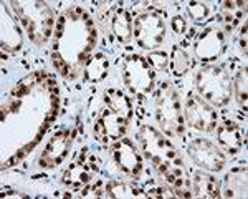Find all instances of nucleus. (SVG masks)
Returning <instances> with one entry per match:
<instances>
[{"instance_id": "nucleus-19", "label": "nucleus", "mask_w": 248, "mask_h": 199, "mask_svg": "<svg viewBox=\"0 0 248 199\" xmlns=\"http://www.w3.org/2000/svg\"><path fill=\"white\" fill-rule=\"evenodd\" d=\"M63 181L68 182V184H73V186H81V184H86V182L90 181V176H88L85 166L79 163V165L71 166V168L66 171Z\"/></svg>"}, {"instance_id": "nucleus-17", "label": "nucleus", "mask_w": 248, "mask_h": 199, "mask_svg": "<svg viewBox=\"0 0 248 199\" xmlns=\"http://www.w3.org/2000/svg\"><path fill=\"white\" fill-rule=\"evenodd\" d=\"M108 196L111 198H139L142 196L141 189H138L131 182L114 181L108 184Z\"/></svg>"}, {"instance_id": "nucleus-14", "label": "nucleus", "mask_w": 248, "mask_h": 199, "mask_svg": "<svg viewBox=\"0 0 248 199\" xmlns=\"http://www.w3.org/2000/svg\"><path fill=\"white\" fill-rule=\"evenodd\" d=\"M113 30L114 35L119 38V42H127L131 37V32H133V22L131 17L124 9H118V12L113 17Z\"/></svg>"}, {"instance_id": "nucleus-22", "label": "nucleus", "mask_w": 248, "mask_h": 199, "mask_svg": "<svg viewBox=\"0 0 248 199\" xmlns=\"http://www.w3.org/2000/svg\"><path fill=\"white\" fill-rule=\"evenodd\" d=\"M189 14H190V17L195 20V22H202V20L207 17L209 10H207L205 3L192 2V3H189Z\"/></svg>"}, {"instance_id": "nucleus-13", "label": "nucleus", "mask_w": 248, "mask_h": 199, "mask_svg": "<svg viewBox=\"0 0 248 199\" xmlns=\"http://www.w3.org/2000/svg\"><path fill=\"white\" fill-rule=\"evenodd\" d=\"M227 198H247V168L233 169L227 176Z\"/></svg>"}, {"instance_id": "nucleus-5", "label": "nucleus", "mask_w": 248, "mask_h": 199, "mask_svg": "<svg viewBox=\"0 0 248 199\" xmlns=\"http://www.w3.org/2000/svg\"><path fill=\"white\" fill-rule=\"evenodd\" d=\"M136 29V38H138V43L142 47V49H155V47H161V43L164 42V37H166V27H164V22L159 15L155 14H142L136 18L134 23Z\"/></svg>"}, {"instance_id": "nucleus-9", "label": "nucleus", "mask_w": 248, "mask_h": 199, "mask_svg": "<svg viewBox=\"0 0 248 199\" xmlns=\"http://www.w3.org/2000/svg\"><path fill=\"white\" fill-rule=\"evenodd\" d=\"M186 113L187 121L197 130L212 131L217 125V113L201 98H189Z\"/></svg>"}, {"instance_id": "nucleus-7", "label": "nucleus", "mask_w": 248, "mask_h": 199, "mask_svg": "<svg viewBox=\"0 0 248 199\" xmlns=\"http://www.w3.org/2000/svg\"><path fill=\"white\" fill-rule=\"evenodd\" d=\"M113 158L116 165L121 168L123 173L129 174V176H139L142 169V158L138 154L136 146L129 139H119L113 145Z\"/></svg>"}, {"instance_id": "nucleus-10", "label": "nucleus", "mask_w": 248, "mask_h": 199, "mask_svg": "<svg viewBox=\"0 0 248 199\" xmlns=\"http://www.w3.org/2000/svg\"><path fill=\"white\" fill-rule=\"evenodd\" d=\"M223 47H225V42H223L222 32L210 27L199 38L197 45H195V53H197L199 58L210 62V60H215L222 53Z\"/></svg>"}, {"instance_id": "nucleus-23", "label": "nucleus", "mask_w": 248, "mask_h": 199, "mask_svg": "<svg viewBox=\"0 0 248 199\" xmlns=\"http://www.w3.org/2000/svg\"><path fill=\"white\" fill-rule=\"evenodd\" d=\"M147 60H149L147 63L155 66L157 70H164L167 65V57H166V53H162V51H154V53L149 55V58Z\"/></svg>"}, {"instance_id": "nucleus-12", "label": "nucleus", "mask_w": 248, "mask_h": 199, "mask_svg": "<svg viewBox=\"0 0 248 199\" xmlns=\"http://www.w3.org/2000/svg\"><path fill=\"white\" fill-rule=\"evenodd\" d=\"M68 151V138L65 133H57L55 138L51 139V143L48 145L46 151L43 153V159H42V165H48V166H53L57 163L62 161L65 158Z\"/></svg>"}, {"instance_id": "nucleus-16", "label": "nucleus", "mask_w": 248, "mask_h": 199, "mask_svg": "<svg viewBox=\"0 0 248 199\" xmlns=\"http://www.w3.org/2000/svg\"><path fill=\"white\" fill-rule=\"evenodd\" d=\"M108 66H109V62L103 57V55H96L94 58H91L90 62L86 63V78L90 82H98V80H103L108 73Z\"/></svg>"}, {"instance_id": "nucleus-8", "label": "nucleus", "mask_w": 248, "mask_h": 199, "mask_svg": "<svg viewBox=\"0 0 248 199\" xmlns=\"http://www.w3.org/2000/svg\"><path fill=\"white\" fill-rule=\"evenodd\" d=\"M127 118L121 116V115L114 113L113 110H105L101 116L98 118L94 126V134L101 143L116 141L121 139L124 131H126Z\"/></svg>"}, {"instance_id": "nucleus-24", "label": "nucleus", "mask_w": 248, "mask_h": 199, "mask_svg": "<svg viewBox=\"0 0 248 199\" xmlns=\"http://www.w3.org/2000/svg\"><path fill=\"white\" fill-rule=\"evenodd\" d=\"M169 189H166L164 186H157V184H153L149 188V196L153 198H170L172 194H167Z\"/></svg>"}, {"instance_id": "nucleus-4", "label": "nucleus", "mask_w": 248, "mask_h": 199, "mask_svg": "<svg viewBox=\"0 0 248 199\" xmlns=\"http://www.w3.org/2000/svg\"><path fill=\"white\" fill-rule=\"evenodd\" d=\"M124 82L134 93H151L154 88V71L142 57H131L124 63Z\"/></svg>"}, {"instance_id": "nucleus-3", "label": "nucleus", "mask_w": 248, "mask_h": 199, "mask_svg": "<svg viewBox=\"0 0 248 199\" xmlns=\"http://www.w3.org/2000/svg\"><path fill=\"white\" fill-rule=\"evenodd\" d=\"M199 91L202 97L209 100L214 105H225L230 98L232 85L230 78L223 66H209V68L202 70L197 78Z\"/></svg>"}, {"instance_id": "nucleus-15", "label": "nucleus", "mask_w": 248, "mask_h": 199, "mask_svg": "<svg viewBox=\"0 0 248 199\" xmlns=\"http://www.w3.org/2000/svg\"><path fill=\"white\" fill-rule=\"evenodd\" d=\"M192 189L199 196L205 198H218V191L215 189V179L212 176H205L203 173H197L192 181Z\"/></svg>"}, {"instance_id": "nucleus-6", "label": "nucleus", "mask_w": 248, "mask_h": 199, "mask_svg": "<svg viewBox=\"0 0 248 199\" xmlns=\"http://www.w3.org/2000/svg\"><path fill=\"white\" fill-rule=\"evenodd\" d=\"M189 154L201 168L209 171L222 169L223 163H225V156L220 153V149L205 139H195L194 143H190Z\"/></svg>"}, {"instance_id": "nucleus-1", "label": "nucleus", "mask_w": 248, "mask_h": 199, "mask_svg": "<svg viewBox=\"0 0 248 199\" xmlns=\"http://www.w3.org/2000/svg\"><path fill=\"white\" fill-rule=\"evenodd\" d=\"M139 145L146 156L154 163V166L164 174L167 182H175V179L181 176L179 166L182 165L177 158V151L159 131L151 126H142L139 131Z\"/></svg>"}, {"instance_id": "nucleus-11", "label": "nucleus", "mask_w": 248, "mask_h": 199, "mask_svg": "<svg viewBox=\"0 0 248 199\" xmlns=\"http://www.w3.org/2000/svg\"><path fill=\"white\" fill-rule=\"evenodd\" d=\"M217 138L222 148H225L230 154H235L242 148V131L235 123L227 121L217 130Z\"/></svg>"}, {"instance_id": "nucleus-25", "label": "nucleus", "mask_w": 248, "mask_h": 199, "mask_svg": "<svg viewBox=\"0 0 248 199\" xmlns=\"http://www.w3.org/2000/svg\"><path fill=\"white\" fill-rule=\"evenodd\" d=\"M174 30L177 32V33H184V32H186V20L182 17L174 18Z\"/></svg>"}, {"instance_id": "nucleus-21", "label": "nucleus", "mask_w": 248, "mask_h": 199, "mask_svg": "<svg viewBox=\"0 0 248 199\" xmlns=\"http://www.w3.org/2000/svg\"><path fill=\"white\" fill-rule=\"evenodd\" d=\"M235 93H237V100L243 105L247 110V70L240 71L235 80Z\"/></svg>"}, {"instance_id": "nucleus-18", "label": "nucleus", "mask_w": 248, "mask_h": 199, "mask_svg": "<svg viewBox=\"0 0 248 199\" xmlns=\"http://www.w3.org/2000/svg\"><path fill=\"white\" fill-rule=\"evenodd\" d=\"M111 98H106L108 105H109V110H113L114 113L121 115L124 118H129L131 115V103L129 100L124 97L119 91H109Z\"/></svg>"}, {"instance_id": "nucleus-20", "label": "nucleus", "mask_w": 248, "mask_h": 199, "mask_svg": "<svg viewBox=\"0 0 248 199\" xmlns=\"http://www.w3.org/2000/svg\"><path fill=\"white\" fill-rule=\"evenodd\" d=\"M172 66H174L175 75H184L189 68V58L182 50H174V53H172Z\"/></svg>"}, {"instance_id": "nucleus-2", "label": "nucleus", "mask_w": 248, "mask_h": 199, "mask_svg": "<svg viewBox=\"0 0 248 199\" xmlns=\"http://www.w3.org/2000/svg\"><path fill=\"white\" fill-rule=\"evenodd\" d=\"M155 113L162 130L169 136H179L184 131V116L179 105V97L169 85L162 83L157 90V101H155Z\"/></svg>"}]
</instances>
